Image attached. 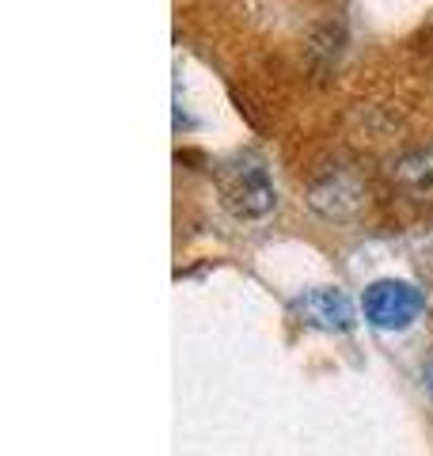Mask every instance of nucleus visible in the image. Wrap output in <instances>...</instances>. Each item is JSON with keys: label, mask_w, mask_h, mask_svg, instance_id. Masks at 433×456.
Listing matches in <instances>:
<instances>
[{"label": "nucleus", "mask_w": 433, "mask_h": 456, "mask_svg": "<svg viewBox=\"0 0 433 456\" xmlns=\"http://www.w3.org/2000/svg\"><path fill=\"white\" fill-rule=\"evenodd\" d=\"M216 191H221V202L233 217L243 221H255V217H266L274 209V183L266 175V167L243 156V160H233L216 171Z\"/></svg>", "instance_id": "nucleus-1"}, {"label": "nucleus", "mask_w": 433, "mask_h": 456, "mask_svg": "<svg viewBox=\"0 0 433 456\" xmlns=\"http://www.w3.org/2000/svg\"><path fill=\"white\" fill-rule=\"evenodd\" d=\"M361 308H365V320L372 327H380V331H403V327H411L418 316H422L426 297L411 281L384 278V281H372L365 289Z\"/></svg>", "instance_id": "nucleus-2"}, {"label": "nucleus", "mask_w": 433, "mask_h": 456, "mask_svg": "<svg viewBox=\"0 0 433 456\" xmlns=\"http://www.w3.org/2000/svg\"><path fill=\"white\" fill-rule=\"evenodd\" d=\"M293 316L305 327H315V331H350L354 305L339 289H308L305 297L293 301Z\"/></svg>", "instance_id": "nucleus-3"}, {"label": "nucleus", "mask_w": 433, "mask_h": 456, "mask_svg": "<svg viewBox=\"0 0 433 456\" xmlns=\"http://www.w3.org/2000/svg\"><path fill=\"white\" fill-rule=\"evenodd\" d=\"M312 206L320 209V213H327V217H350V213L361 206V187L350 179V175H335L331 171L327 179H320L312 187Z\"/></svg>", "instance_id": "nucleus-4"}, {"label": "nucleus", "mask_w": 433, "mask_h": 456, "mask_svg": "<svg viewBox=\"0 0 433 456\" xmlns=\"http://www.w3.org/2000/svg\"><path fill=\"white\" fill-rule=\"evenodd\" d=\"M392 179L414 202H433V149H414L403 160H396Z\"/></svg>", "instance_id": "nucleus-5"}, {"label": "nucleus", "mask_w": 433, "mask_h": 456, "mask_svg": "<svg viewBox=\"0 0 433 456\" xmlns=\"http://www.w3.org/2000/svg\"><path fill=\"white\" fill-rule=\"evenodd\" d=\"M426 388H429V395H433V354H429V362H426Z\"/></svg>", "instance_id": "nucleus-6"}]
</instances>
